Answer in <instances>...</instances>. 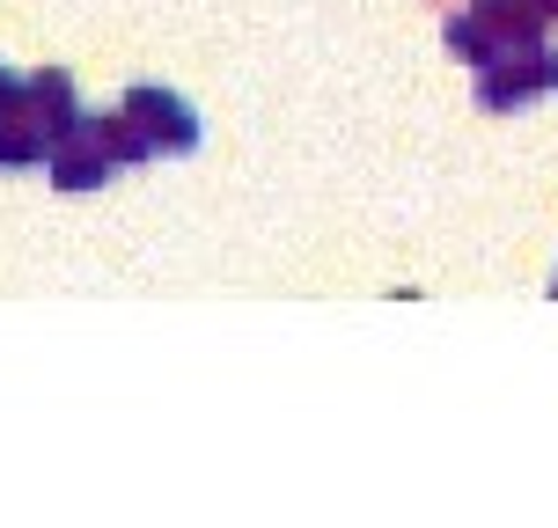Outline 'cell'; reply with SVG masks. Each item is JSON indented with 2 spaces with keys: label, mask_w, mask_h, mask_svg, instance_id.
I'll use <instances>...</instances> for the list:
<instances>
[{
  "label": "cell",
  "mask_w": 558,
  "mask_h": 528,
  "mask_svg": "<svg viewBox=\"0 0 558 528\" xmlns=\"http://www.w3.org/2000/svg\"><path fill=\"white\" fill-rule=\"evenodd\" d=\"M125 111L140 118L147 147H162V155H192V147H198L192 103H184V96H169V88H133V96H125Z\"/></svg>",
  "instance_id": "6da1fadb"
},
{
  "label": "cell",
  "mask_w": 558,
  "mask_h": 528,
  "mask_svg": "<svg viewBox=\"0 0 558 528\" xmlns=\"http://www.w3.org/2000/svg\"><path fill=\"white\" fill-rule=\"evenodd\" d=\"M23 118L45 139H66V133H82V125H88V118L74 111V82H66V74H37L29 96H23Z\"/></svg>",
  "instance_id": "7a4b0ae2"
},
{
  "label": "cell",
  "mask_w": 558,
  "mask_h": 528,
  "mask_svg": "<svg viewBox=\"0 0 558 528\" xmlns=\"http://www.w3.org/2000/svg\"><path fill=\"white\" fill-rule=\"evenodd\" d=\"M111 169H118V162H111V155H104V147H96L88 133L52 139V184H59V192H96Z\"/></svg>",
  "instance_id": "3957f363"
},
{
  "label": "cell",
  "mask_w": 558,
  "mask_h": 528,
  "mask_svg": "<svg viewBox=\"0 0 558 528\" xmlns=\"http://www.w3.org/2000/svg\"><path fill=\"white\" fill-rule=\"evenodd\" d=\"M551 82H558L551 66H544L536 52H522L514 66H500V74H485V82H477V103H485V111H507V103H530L536 88H551Z\"/></svg>",
  "instance_id": "277c9868"
},
{
  "label": "cell",
  "mask_w": 558,
  "mask_h": 528,
  "mask_svg": "<svg viewBox=\"0 0 558 528\" xmlns=\"http://www.w3.org/2000/svg\"><path fill=\"white\" fill-rule=\"evenodd\" d=\"M23 96H29V82H15V74L0 66V118H23Z\"/></svg>",
  "instance_id": "5b68a950"
}]
</instances>
